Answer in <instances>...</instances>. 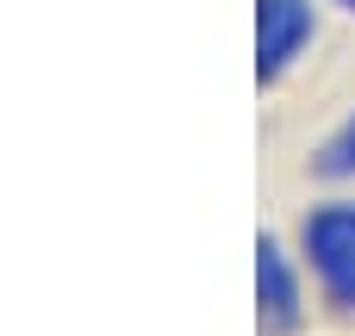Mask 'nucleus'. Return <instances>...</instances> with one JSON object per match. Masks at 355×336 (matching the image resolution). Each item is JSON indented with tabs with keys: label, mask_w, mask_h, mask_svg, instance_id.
Instances as JSON below:
<instances>
[{
	"label": "nucleus",
	"mask_w": 355,
	"mask_h": 336,
	"mask_svg": "<svg viewBox=\"0 0 355 336\" xmlns=\"http://www.w3.org/2000/svg\"><path fill=\"white\" fill-rule=\"evenodd\" d=\"M300 243H306V262H312L324 299H331L337 312H355V206L337 200V206L306 212Z\"/></svg>",
	"instance_id": "f257e3e1"
},
{
	"label": "nucleus",
	"mask_w": 355,
	"mask_h": 336,
	"mask_svg": "<svg viewBox=\"0 0 355 336\" xmlns=\"http://www.w3.org/2000/svg\"><path fill=\"white\" fill-rule=\"evenodd\" d=\"M312 37L306 0H256V81H281Z\"/></svg>",
	"instance_id": "f03ea898"
},
{
	"label": "nucleus",
	"mask_w": 355,
	"mask_h": 336,
	"mask_svg": "<svg viewBox=\"0 0 355 336\" xmlns=\"http://www.w3.org/2000/svg\"><path fill=\"white\" fill-rule=\"evenodd\" d=\"M256 324H262V336H281L300 324V281L275 237L256 243Z\"/></svg>",
	"instance_id": "7ed1b4c3"
},
{
	"label": "nucleus",
	"mask_w": 355,
	"mask_h": 336,
	"mask_svg": "<svg viewBox=\"0 0 355 336\" xmlns=\"http://www.w3.org/2000/svg\"><path fill=\"white\" fill-rule=\"evenodd\" d=\"M312 168L318 175H331V181H343V175H355V112L318 143V156H312Z\"/></svg>",
	"instance_id": "20e7f679"
},
{
	"label": "nucleus",
	"mask_w": 355,
	"mask_h": 336,
	"mask_svg": "<svg viewBox=\"0 0 355 336\" xmlns=\"http://www.w3.org/2000/svg\"><path fill=\"white\" fill-rule=\"evenodd\" d=\"M337 6H349V12H355V0H337Z\"/></svg>",
	"instance_id": "39448f33"
}]
</instances>
